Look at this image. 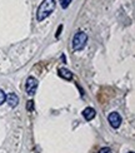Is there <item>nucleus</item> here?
Returning a JSON list of instances; mask_svg holds the SVG:
<instances>
[{
	"instance_id": "nucleus-5",
	"label": "nucleus",
	"mask_w": 135,
	"mask_h": 153,
	"mask_svg": "<svg viewBox=\"0 0 135 153\" xmlns=\"http://www.w3.org/2000/svg\"><path fill=\"white\" fill-rule=\"evenodd\" d=\"M5 100L8 102V104L11 107V108H15L19 103V97L15 94V93H9L8 95L5 97Z\"/></svg>"
},
{
	"instance_id": "nucleus-9",
	"label": "nucleus",
	"mask_w": 135,
	"mask_h": 153,
	"mask_svg": "<svg viewBox=\"0 0 135 153\" xmlns=\"http://www.w3.org/2000/svg\"><path fill=\"white\" fill-rule=\"evenodd\" d=\"M5 97H6L5 93L1 91V89H0V105H1V104L4 103V102H5Z\"/></svg>"
},
{
	"instance_id": "nucleus-7",
	"label": "nucleus",
	"mask_w": 135,
	"mask_h": 153,
	"mask_svg": "<svg viewBox=\"0 0 135 153\" xmlns=\"http://www.w3.org/2000/svg\"><path fill=\"white\" fill-rule=\"evenodd\" d=\"M58 74H59L63 79H66V80H70L73 78V73L66 68H60L59 71H58Z\"/></svg>"
},
{
	"instance_id": "nucleus-12",
	"label": "nucleus",
	"mask_w": 135,
	"mask_h": 153,
	"mask_svg": "<svg viewBox=\"0 0 135 153\" xmlns=\"http://www.w3.org/2000/svg\"><path fill=\"white\" fill-rule=\"evenodd\" d=\"M61 29H63V25H60L59 29H58V31H56V36H59V35H60V31H61Z\"/></svg>"
},
{
	"instance_id": "nucleus-11",
	"label": "nucleus",
	"mask_w": 135,
	"mask_h": 153,
	"mask_svg": "<svg viewBox=\"0 0 135 153\" xmlns=\"http://www.w3.org/2000/svg\"><path fill=\"white\" fill-rule=\"evenodd\" d=\"M98 153H111V149L108 148V147H103Z\"/></svg>"
},
{
	"instance_id": "nucleus-8",
	"label": "nucleus",
	"mask_w": 135,
	"mask_h": 153,
	"mask_svg": "<svg viewBox=\"0 0 135 153\" xmlns=\"http://www.w3.org/2000/svg\"><path fill=\"white\" fill-rule=\"evenodd\" d=\"M70 3H72V0H60V5H61L63 9H66L70 5Z\"/></svg>"
},
{
	"instance_id": "nucleus-4",
	"label": "nucleus",
	"mask_w": 135,
	"mask_h": 153,
	"mask_svg": "<svg viewBox=\"0 0 135 153\" xmlns=\"http://www.w3.org/2000/svg\"><path fill=\"white\" fill-rule=\"evenodd\" d=\"M108 120H109V123H110V126L113 127V128H119L120 124H121V116L118 113V112H113L109 114V117H108Z\"/></svg>"
},
{
	"instance_id": "nucleus-3",
	"label": "nucleus",
	"mask_w": 135,
	"mask_h": 153,
	"mask_svg": "<svg viewBox=\"0 0 135 153\" xmlns=\"http://www.w3.org/2000/svg\"><path fill=\"white\" fill-rule=\"evenodd\" d=\"M36 88H38L36 78H34V76H29V78L27 79V87H25L28 95H34L35 92H36Z\"/></svg>"
},
{
	"instance_id": "nucleus-6",
	"label": "nucleus",
	"mask_w": 135,
	"mask_h": 153,
	"mask_svg": "<svg viewBox=\"0 0 135 153\" xmlns=\"http://www.w3.org/2000/svg\"><path fill=\"white\" fill-rule=\"evenodd\" d=\"M95 116H96V112H95L94 108H91V107H88V108H85V109L83 111V117H84L86 120L94 119Z\"/></svg>"
},
{
	"instance_id": "nucleus-1",
	"label": "nucleus",
	"mask_w": 135,
	"mask_h": 153,
	"mask_svg": "<svg viewBox=\"0 0 135 153\" xmlns=\"http://www.w3.org/2000/svg\"><path fill=\"white\" fill-rule=\"evenodd\" d=\"M55 0H43V3L39 5L36 11V19L38 22H43L44 19H46L51 13L55 9Z\"/></svg>"
},
{
	"instance_id": "nucleus-13",
	"label": "nucleus",
	"mask_w": 135,
	"mask_h": 153,
	"mask_svg": "<svg viewBox=\"0 0 135 153\" xmlns=\"http://www.w3.org/2000/svg\"><path fill=\"white\" fill-rule=\"evenodd\" d=\"M130 153H133V152H130Z\"/></svg>"
},
{
	"instance_id": "nucleus-2",
	"label": "nucleus",
	"mask_w": 135,
	"mask_h": 153,
	"mask_svg": "<svg viewBox=\"0 0 135 153\" xmlns=\"http://www.w3.org/2000/svg\"><path fill=\"white\" fill-rule=\"evenodd\" d=\"M86 42H88V35L84 33V31H78V33L74 35V39H73L74 50L84 49V47L86 45Z\"/></svg>"
},
{
	"instance_id": "nucleus-10",
	"label": "nucleus",
	"mask_w": 135,
	"mask_h": 153,
	"mask_svg": "<svg viewBox=\"0 0 135 153\" xmlns=\"http://www.w3.org/2000/svg\"><path fill=\"white\" fill-rule=\"evenodd\" d=\"M27 108H28V111H33V109H34V102H33V100H29Z\"/></svg>"
}]
</instances>
